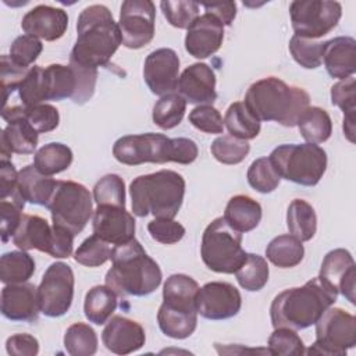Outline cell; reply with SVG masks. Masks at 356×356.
<instances>
[{
  "label": "cell",
  "mask_w": 356,
  "mask_h": 356,
  "mask_svg": "<svg viewBox=\"0 0 356 356\" xmlns=\"http://www.w3.org/2000/svg\"><path fill=\"white\" fill-rule=\"evenodd\" d=\"M76 76V92L72 97V102L76 104L86 103L95 93L96 79H97V68L82 67L74 63H70Z\"/></svg>",
  "instance_id": "obj_55"
},
{
  "label": "cell",
  "mask_w": 356,
  "mask_h": 356,
  "mask_svg": "<svg viewBox=\"0 0 356 356\" xmlns=\"http://www.w3.org/2000/svg\"><path fill=\"white\" fill-rule=\"evenodd\" d=\"M72 150L60 142H50L36 150L33 165L44 175H54L65 171L72 163Z\"/></svg>",
  "instance_id": "obj_36"
},
{
  "label": "cell",
  "mask_w": 356,
  "mask_h": 356,
  "mask_svg": "<svg viewBox=\"0 0 356 356\" xmlns=\"http://www.w3.org/2000/svg\"><path fill=\"white\" fill-rule=\"evenodd\" d=\"M102 341L107 350L115 355H128L139 350L146 342L143 327L128 317L114 316L107 321Z\"/></svg>",
  "instance_id": "obj_22"
},
{
  "label": "cell",
  "mask_w": 356,
  "mask_h": 356,
  "mask_svg": "<svg viewBox=\"0 0 356 356\" xmlns=\"http://www.w3.org/2000/svg\"><path fill=\"white\" fill-rule=\"evenodd\" d=\"M92 227L93 234L114 246L135 238V218L125 207L97 206Z\"/></svg>",
  "instance_id": "obj_17"
},
{
  "label": "cell",
  "mask_w": 356,
  "mask_h": 356,
  "mask_svg": "<svg viewBox=\"0 0 356 356\" xmlns=\"http://www.w3.org/2000/svg\"><path fill=\"white\" fill-rule=\"evenodd\" d=\"M224 40V25L214 15H199L186 31L185 50L195 58H207L220 50Z\"/></svg>",
  "instance_id": "obj_18"
},
{
  "label": "cell",
  "mask_w": 356,
  "mask_h": 356,
  "mask_svg": "<svg viewBox=\"0 0 356 356\" xmlns=\"http://www.w3.org/2000/svg\"><path fill=\"white\" fill-rule=\"evenodd\" d=\"M132 211L138 217L174 218L184 202L185 179L172 170L139 175L129 185Z\"/></svg>",
  "instance_id": "obj_5"
},
{
  "label": "cell",
  "mask_w": 356,
  "mask_h": 356,
  "mask_svg": "<svg viewBox=\"0 0 356 356\" xmlns=\"http://www.w3.org/2000/svg\"><path fill=\"white\" fill-rule=\"evenodd\" d=\"M296 127L307 143H323L332 134V121L330 114L317 106H309L299 117Z\"/></svg>",
  "instance_id": "obj_33"
},
{
  "label": "cell",
  "mask_w": 356,
  "mask_h": 356,
  "mask_svg": "<svg viewBox=\"0 0 356 356\" xmlns=\"http://www.w3.org/2000/svg\"><path fill=\"white\" fill-rule=\"evenodd\" d=\"M250 145L246 140L238 139L231 135H222L213 140L210 152L213 157L221 164L234 165L242 163L249 154Z\"/></svg>",
  "instance_id": "obj_42"
},
{
  "label": "cell",
  "mask_w": 356,
  "mask_h": 356,
  "mask_svg": "<svg viewBox=\"0 0 356 356\" xmlns=\"http://www.w3.org/2000/svg\"><path fill=\"white\" fill-rule=\"evenodd\" d=\"M222 217L241 234L249 232L254 229L261 220V206L250 196L235 195L228 200Z\"/></svg>",
  "instance_id": "obj_28"
},
{
  "label": "cell",
  "mask_w": 356,
  "mask_h": 356,
  "mask_svg": "<svg viewBox=\"0 0 356 356\" xmlns=\"http://www.w3.org/2000/svg\"><path fill=\"white\" fill-rule=\"evenodd\" d=\"M56 184V179L39 172L33 164L25 165L18 171V200L46 207Z\"/></svg>",
  "instance_id": "obj_26"
},
{
  "label": "cell",
  "mask_w": 356,
  "mask_h": 356,
  "mask_svg": "<svg viewBox=\"0 0 356 356\" xmlns=\"http://www.w3.org/2000/svg\"><path fill=\"white\" fill-rule=\"evenodd\" d=\"M323 63L332 78L353 76L356 71V40L350 36H337L327 40Z\"/></svg>",
  "instance_id": "obj_23"
},
{
  "label": "cell",
  "mask_w": 356,
  "mask_h": 356,
  "mask_svg": "<svg viewBox=\"0 0 356 356\" xmlns=\"http://www.w3.org/2000/svg\"><path fill=\"white\" fill-rule=\"evenodd\" d=\"M76 42L70 54V63L97 68L106 65L121 42L118 24L103 4L83 8L76 21Z\"/></svg>",
  "instance_id": "obj_1"
},
{
  "label": "cell",
  "mask_w": 356,
  "mask_h": 356,
  "mask_svg": "<svg viewBox=\"0 0 356 356\" xmlns=\"http://www.w3.org/2000/svg\"><path fill=\"white\" fill-rule=\"evenodd\" d=\"M44 100L72 99L76 92V76L71 65L50 64L43 68Z\"/></svg>",
  "instance_id": "obj_29"
},
{
  "label": "cell",
  "mask_w": 356,
  "mask_h": 356,
  "mask_svg": "<svg viewBox=\"0 0 356 356\" xmlns=\"http://www.w3.org/2000/svg\"><path fill=\"white\" fill-rule=\"evenodd\" d=\"M178 54L168 47L152 51L143 64V79L153 95L164 96L177 89L179 78Z\"/></svg>",
  "instance_id": "obj_15"
},
{
  "label": "cell",
  "mask_w": 356,
  "mask_h": 356,
  "mask_svg": "<svg viewBox=\"0 0 356 356\" xmlns=\"http://www.w3.org/2000/svg\"><path fill=\"white\" fill-rule=\"evenodd\" d=\"M38 132L26 120L25 115L17 117L7 122V127L0 134L1 145V159L10 160L13 153L17 154H31L38 146Z\"/></svg>",
  "instance_id": "obj_25"
},
{
  "label": "cell",
  "mask_w": 356,
  "mask_h": 356,
  "mask_svg": "<svg viewBox=\"0 0 356 356\" xmlns=\"http://www.w3.org/2000/svg\"><path fill=\"white\" fill-rule=\"evenodd\" d=\"M31 68L21 67L15 64L10 56L3 54L0 58V78H1V89H3V104L7 103L8 96L18 89L19 83L24 81Z\"/></svg>",
  "instance_id": "obj_53"
},
{
  "label": "cell",
  "mask_w": 356,
  "mask_h": 356,
  "mask_svg": "<svg viewBox=\"0 0 356 356\" xmlns=\"http://www.w3.org/2000/svg\"><path fill=\"white\" fill-rule=\"evenodd\" d=\"M224 125L231 136L242 140L254 139L261 128L260 121L248 110L243 102H235L227 108Z\"/></svg>",
  "instance_id": "obj_37"
},
{
  "label": "cell",
  "mask_w": 356,
  "mask_h": 356,
  "mask_svg": "<svg viewBox=\"0 0 356 356\" xmlns=\"http://www.w3.org/2000/svg\"><path fill=\"white\" fill-rule=\"evenodd\" d=\"M243 103L259 121L295 127L309 107L310 96L302 88L289 86L277 76H267L249 86Z\"/></svg>",
  "instance_id": "obj_4"
},
{
  "label": "cell",
  "mask_w": 356,
  "mask_h": 356,
  "mask_svg": "<svg viewBox=\"0 0 356 356\" xmlns=\"http://www.w3.org/2000/svg\"><path fill=\"white\" fill-rule=\"evenodd\" d=\"M268 352L270 355L280 356H300L305 353V345L295 330L286 327L274 328L268 338Z\"/></svg>",
  "instance_id": "obj_47"
},
{
  "label": "cell",
  "mask_w": 356,
  "mask_h": 356,
  "mask_svg": "<svg viewBox=\"0 0 356 356\" xmlns=\"http://www.w3.org/2000/svg\"><path fill=\"white\" fill-rule=\"evenodd\" d=\"M197 282L186 274H172L163 286V303L178 307L196 310L195 298L197 293Z\"/></svg>",
  "instance_id": "obj_31"
},
{
  "label": "cell",
  "mask_w": 356,
  "mask_h": 356,
  "mask_svg": "<svg viewBox=\"0 0 356 356\" xmlns=\"http://www.w3.org/2000/svg\"><path fill=\"white\" fill-rule=\"evenodd\" d=\"M204 266L220 274H234L248 253L242 249V234L234 229L224 217L214 218L204 229L200 245Z\"/></svg>",
  "instance_id": "obj_7"
},
{
  "label": "cell",
  "mask_w": 356,
  "mask_h": 356,
  "mask_svg": "<svg viewBox=\"0 0 356 356\" xmlns=\"http://www.w3.org/2000/svg\"><path fill=\"white\" fill-rule=\"evenodd\" d=\"M289 234L300 242L310 241L317 231V216L313 206L303 199H293L286 210Z\"/></svg>",
  "instance_id": "obj_32"
},
{
  "label": "cell",
  "mask_w": 356,
  "mask_h": 356,
  "mask_svg": "<svg viewBox=\"0 0 356 356\" xmlns=\"http://www.w3.org/2000/svg\"><path fill=\"white\" fill-rule=\"evenodd\" d=\"M267 259L280 268H291L300 264L305 256L302 242L291 234L278 235L266 248Z\"/></svg>",
  "instance_id": "obj_34"
},
{
  "label": "cell",
  "mask_w": 356,
  "mask_h": 356,
  "mask_svg": "<svg viewBox=\"0 0 356 356\" xmlns=\"http://www.w3.org/2000/svg\"><path fill=\"white\" fill-rule=\"evenodd\" d=\"M331 103L343 113V132L349 142L355 143V111H356V82L355 76L341 79L331 88Z\"/></svg>",
  "instance_id": "obj_35"
},
{
  "label": "cell",
  "mask_w": 356,
  "mask_h": 356,
  "mask_svg": "<svg viewBox=\"0 0 356 356\" xmlns=\"http://www.w3.org/2000/svg\"><path fill=\"white\" fill-rule=\"evenodd\" d=\"M46 207L51 214L53 225L70 231L74 236L86 227L93 214L90 192L74 181H57Z\"/></svg>",
  "instance_id": "obj_8"
},
{
  "label": "cell",
  "mask_w": 356,
  "mask_h": 356,
  "mask_svg": "<svg viewBox=\"0 0 356 356\" xmlns=\"http://www.w3.org/2000/svg\"><path fill=\"white\" fill-rule=\"evenodd\" d=\"M199 154L197 145L189 138H174L172 139V163L191 164Z\"/></svg>",
  "instance_id": "obj_59"
},
{
  "label": "cell",
  "mask_w": 356,
  "mask_h": 356,
  "mask_svg": "<svg viewBox=\"0 0 356 356\" xmlns=\"http://www.w3.org/2000/svg\"><path fill=\"white\" fill-rule=\"evenodd\" d=\"M110 260L111 267L104 281L118 296H146L161 284L163 274L159 264L135 238L113 246Z\"/></svg>",
  "instance_id": "obj_2"
},
{
  "label": "cell",
  "mask_w": 356,
  "mask_h": 356,
  "mask_svg": "<svg viewBox=\"0 0 356 356\" xmlns=\"http://www.w3.org/2000/svg\"><path fill=\"white\" fill-rule=\"evenodd\" d=\"M278 175L303 186H314L327 170V153L314 143H285L268 156Z\"/></svg>",
  "instance_id": "obj_6"
},
{
  "label": "cell",
  "mask_w": 356,
  "mask_h": 356,
  "mask_svg": "<svg viewBox=\"0 0 356 356\" xmlns=\"http://www.w3.org/2000/svg\"><path fill=\"white\" fill-rule=\"evenodd\" d=\"M289 15L296 36L316 40L338 25L342 6L327 0H295L289 4Z\"/></svg>",
  "instance_id": "obj_10"
},
{
  "label": "cell",
  "mask_w": 356,
  "mask_h": 356,
  "mask_svg": "<svg viewBox=\"0 0 356 356\" xmlns=\"http://www.w3.org/2000/svg\"><path fill=\"white\" fill-rule=\"evenodd\" d=\"M186 110V102L179 93L161 96L152 111L153 122L161 129H172L181 124Z\"/></svg>",
  "instance_id": "obj_39"
},
{
  "label": "cell",
  "mask_w": 356,
  "mask_h": 356,
  "mask_svg": "<svg viewBox=\"0 0 356 356\" xmlns=\"http://www.w3.org/2000/svg\"><path fill=\"white\" fill-rule=\"evenodd\" d=\"M177 90L186 103L213 104L217 99L213 68L204 63L191 64L179 75Z\"/></svg>",
  "instance_id": "obj_19"
},
{
  "label": "cell",
  "mask_w": 356,
  "mask_h": 356,
  "mask_svg": "<svg viewBox=\"0 0 356 356\" xmlns=\"http://www.w3.org/2000/svg\"><path fill=\"white\" fill-rule=\"evenodd\" d=\"M117 296L118 295L107 285H96L90 288L83 302L85 317L96 325L107 323L117 309Z\"/></svg>",
  "instance_id": "obj_30"
},
{
  "label": "cell",
  "mask_w": 356,
  "mask_h": 356,
  "mask_svg": "<svg viewBox=\"0 0 356 356\" xmlns=\"http://www.w3.org/2000/svg\"><path fill=\"white\" fill-rule=\"evenodd\" d=\"M24 209L21 206H18L17 203H14L13 200L7 202V200H0V216H1V241L6 243L8 242L19 222H21V218H22V211Z\"/></svg>",
  "instance_id": "obj_56"
},
{
  "label": "cell",
  "mask_w": 356,
  "mask_h": 356,
  "mask_svg": "<svg viewBox=\"0 0 356 356\" xmlns=\"http://www.w3.org/2000/svg\"><path fill=\"white\" fill-rule=\"evenodd\" d=\"M150 236L163 245L179 242L185 235V228L174 218H154L147 224Z\"/></svg>",
  "instance_id": "obj_52"
},
{
  "label": "cell",
  "mask_w": 356,
  "mask_h": 356,
  "mask_svg": "<svg viewBox=\"0 0 356 356\" xmlns=\"http://www.w3.org/2000/svg\"><path fill=\"white\" fill-rule=\"evenodd\" d=\"M18 96L21 99V104L25 108L38 106L44 103V92H43V67L33 65L29 72L24 78V81L18 86Z\"/></svg>",
  "instance_id": "obj_49"
},
{
  "label": "cell",
  "mask_w": 356,
  "mask_h": 356,
  "mask_svg": "<svg viewBox=\"0 0 356 356\" xmlns=\"http://www.w3.org/2000/svg\"><path fill=\"white\" fill-rule=\"evenodd\" d=\"M338 292L325 285L318 277L302 286L289 288L278 293L270 306L274 328L286 327L305 330L314 325L321 314L337 302Z\"/></svg>",
  "instance_id": "obj_3"
},
{
  "label": "cell",
  "mask_w": 356,
  "mask_h": 356,
  "mask_svg": "<svg viewBox=\"0 0 356 356\" xmlns=\"http://www.w3.org/2000/svg\"><path fill=\"white\" fill-rule=\"evenodd\" d=\"M35 273V260L26 250L6 252L0 257V280L3 284L26 282Z\"/></svg>",
  "instance_id": "obj_38"
},
{
  "label": "cell",
  "mask_w": 356,
  "mask_h": 356,
  "mask_svg": "<svg viewBox=\"0 0 356 356\" xmlns=\"http://www.w3.org/2000/svg\"><path fill=\"white\" fill-rule=\"evenodd\" d=\"M26 120L38 134H46L58 127V110L47 103L26 108Z\"/></svg>",
  "instance_id": "obj_54"
},
{
  "label": "cell",
  "mask_w": 356,
  "mask_h": 356,
  "mask_svg": "<svg viewBox=\"0 0 356 356\" xmlns=\"http://www.w3.org/2000/svg\"><path fill=\"white\" fill-rule=\"evenodd\" d=\"M21 28L25 35L46 42H54L65 33L68 28V15L63 8L39 4L24 15Z\"/></svg>",
  "instance_id": "obj_21"
},
{
  "label": "cell",
  "mask_w": 356,
  "mask_h": 356,
  "mask_svg": "<svg viewBox=\"0 0 356 356\" xmlns=\"http://www.w3.org/2000/svg\"><path fill=\"white\" fill-rule=\"evenodd\" d=\"M249 185L260 193H271L280 185L281 177L275 171L268 157L256 159L246 174Z\"/></svg>",
  "instance_id": "obj_46"
},
{
  "label": "cell",
  "mask_w": 356,
  "mask_h": 356,
  "mask_svg": "<svg viewBox=\"0 0 356 356\" xmlns=\"http://www.w3.org/2000/svg\"><path fill=\"white\" fill-rule=\"evenodd\" d=\"M111 243L93 234L78 246L74 253V259L85 267H99L111 259Z\"/></svg>",
  "instance_id": "obj_43"
},
{
  "label": "cell",
  "mask_w": 356,
  "mask_h": 356,
  "mask_svg": "<svg viewBox=\"0 0 356 356\" xmlns=\"http://www.w3.org/2000/svg\"><path fill=\"white\" fill-rule=\"evenodd\" d=\"M6 350L15 356H35L39 352V342L33 335L15 334L7 338Z\"/></svg>",
  "instance_id": "obj_58"
},
{
  "label": "cell",
  "mask_w": 356,
  "mask_h": 356,
  "mask_svg": "<svg viewBox=\"0 0 356 356\" xmlns=\"http://www.w3.org/2000/svg\"><path fill=\"white\" fill-rule=\"evenodd\" d=\"M235 275L238 284L243 289L249 292H257L263 289L268 281L270 270L267 260L259 254L248 253L245 261L235 271Z\"/></svg>",
  "instance_id": "obj_40"
},
{
  "label": "cell",
  "mask_w": 356,
  "mask_h": 356,
  "mask_svg": "<svg viewBox=\"0 0 356 356\" xmlns=\"http://www.w3.org/2000/svg\"><path fill=\"white\" fill-rule=\"evenodd\" d=\"M40 312L38 288L31 282L6 284L1 289V314L11 321L33 323Z\"/></svg>",
  "instance_id": "obj_20"
},
{
  "label": "cell",
  "mask_w": 356,
  "mask_h": 356,
  "mask_svg": "<svg viewBox=\"0 0 356 356\" xmlns=\"http://www.w3.org/2000/svg\"><path fill=\"white\" fill-rule=\"evenodd\" d=\"M325 42H317L293 35L289 40V51L293 60L303 68L314 70L321 65Z\"/></svg>",
  "instance_id": "obj_44"
},
{
  "label": "cell",
  "mask_w": 356,
  "mask_h": 356,
  "mask_svg": "<svg viewBox=\"0 0 356 356\" xmlns=\"http://www.w3.org/2000/svg\"><path fill=\"white\" fill-rule=\"evenodd\" d=\"M318 278L355 305L356 264L349 250L342 248L330 250L321 263Z\"/></svg>",
  "instance_id": "obj_16"
},
{
  "label": "cell",
  "mask_w": 356,
  "mask_h": 356,
  "mask_svg": "<svg viewBox=\"0 0 356 356\" xmlns=\"http://www.w3.org/2000/svg\"><path fill=\"white\" fill-rule=\"evenodd\" d=\"M18 171L10 160H0V200L11 197L17 203ZM18 204V203H17Z\"/></svg>",
  "instance_id": "obj_57"
},
{
  "label": "cell",
  "mask_w": 356,
  "mask_h": 356,
  "mask_svg": "<svg viewBox=\"0 0 356 356\" xmlns=\"http://www.w3.org/2000/svg\"><path fill=\"white\" fill-rule=\"evenodd\" d=\"M156 7L150 0H125L121 4L118 28L121 42L128 49H142L154 36Z\"/></svg>",
  "instance_id": "obj_13"
},
{
  "label": "cell",
  "mask_w": 356,
  "mask_h": 356,
  "mask_svg": "<svg viewBox=\"0 0 356 356\" xmlns=\"http://www.w3.org/2000/svg\"><path fill=\"white\" fill-rule=\"evenodd\" d=\"M160 8L170 25L178 29H188L199 17V4L196 1L163 0Z\"/></svg>",
  "instance_id": "obj_48"
},
{
  "label": "cell",
  "mask_w": 356,
  "mask_h": 356,
  "mask_svg": "<svg viewBox=\"0 0 356 356\" xmlns=\"http://www.w3.org/2000/svg\"><path fill=\"white\" fill-rule=\"evenodd\" d=\"M316 325V341L307 355L343 356L356 345V318L341 307H328Z\"/></svg>",
  "instance_id": "obj_9"
},
{
  "label": "cell",
  "mask_w": 356,
  "mask_h": 356,
  "mask_svg": "<svg viewBox=\"0 0 356 356\" xmlns=\"http://www.w3.org/2000/svg\"><path fill=\"white\" fill-rule=\"evenodd\" d=\"M206 13L214 15L221 21L222 25L229 26L236 17V3L235 1H224V3H204L203 4Z\"/></svg>",
  "instance_id": "obj_61"
},
{
  "label": "cell",
  "mask_w": 356,
  "mask_h": 356,
  "mask_svg": "<svg viewBox=\"0 0 356 356\" xmlns=\"http://www.w3.org/2000/svg\"><path fill=\"white\" fill-rule=\"evenodd\" d=\"M74 271L67 263L50 264L38 286L40 313L53 318L64 316L74 300Z\"/></svg>",
  "instance_id": "obj_12"
},
{
  "label": "cell",
  "mask_w": 356,
  "mask_h": 356,
  "mask_svg": "<svg viewBox=\"0 0 356 356\" xmlns=\"http://www.w3.org/2000/svg\"><path fill=\"white\" fill-rule=\"evenodd\" d=\"M113 156L125 165L170 163L172 157V139L154 132L125 135L114 142Z\"/></svg>",
  "instance_id": "obj_11"
},
{
  "label": "cell",
  "mask_w": 356,
  "mask_h": 356,
  "mask_svg": "<svg viewBox=\"0 0 356 356\" xmlns=\"http://www.w3.org/2000/svg\"><path fill=\"white\" fill-rule=\"evenodd\" d=\"M43 50L42 42L31 35H21L10 46V58L25 68H31Z\"/></svg>",
  "instance_id": "obj_50"
},
{
  "label": "cell",
  "mask_w": 356,
  "mask_h": 356,
  "mask_svg": "<svg viewBox=\"0 0 356 356\" xmlns=\"http://www.w3.org/2000/svg\"><path fill=\"white\" fill-rule=\"evenodd\" d=\"M53 239L54 229L44 218L32 214H24L13 236V243L21 250L36 249L49 254L53 246Z\"/></svg>",
  "instance_id": "obj_24"
},
{
  "label": "cell",
  "mask_w": 356,
  "mask_h": 356,
  "mask_svg": "<svg viewBox=\"0 0 356 356\" xmlns=\"http://www.w3.org/2000/svg\"><path fill=\"white\" fill-rule=\"evenodd\" d=\"M196 312L207 320H227L236 316L242 307L241 292L229 282L211 281L197 289Z\"/></svg>",
  "instance_id": "obj_14"
},
{
  "label": "cell",
  "mask_w": 356,
  "mask_h": 356,
  "mask_svg": "<svg viewBox=\"0 0 356 356\" xmlns=\"http://www.w3.org/2000/svg\"><path fill=\"white\" fill-rule=\"evenodd\" d=\"M93 200L97 206L125 207V184L117 174L102 177L93 186Z\"/></svg>",
  "instance_id": "obj_45"
},
{
  "label": "cell",
  "mask_w": 356,
  "mask_h": 356,
  "mask_svg": "<svg viewBox=\"0 0 356 356\" xmlns=\"http://www.w3.org/2000/svg\"><path fill=\"white\" fill-rule=\"evenodd\" d=\"M157 323L164 335L172 339H185L196 330L197 312L161 303L157 312Z\"/></svg>",
  "instance_id": "obj_27"
},
{
  "label": "cell",
  "mask_w": 356,
  "mask_h": 356,
  "mask_svg": "<svg viewBox=\"0 0 356 356\" xmlns=\"http://www.w3.org/2000/svg\"><path fill=\"white\" fill-rule=\"evenodd\" d=\"M54 229V239H53V246L50 250V256L54 259H65L70 257L72 253V246H74V235L57 225H53Z\"/></svg>",
  "instance_id": "obj_60"
},
{
  "label": "cell",
  "mask_w": 356,
  "mask_h": 356,
  "mask_svg": "<svg viewBox=\"0 0 356 356\" xmlns=\"http://www.w3.org/2000/svg\"><path fill=\"white\" fill-rule=\"evenodd\" d=\"M64 348L71 356H92L97 350V335L85 323H74L64 334Z\"/></svg>",
  "instance_id": "obj_41"
},
{
  "label": "cell",
  "mask_w": 356,
  "mask_h": 356,
  "mask_svg": "<svg viewBox=\"0 0 356 356\" xmlns=\"http://www.w3.org/2000/svg\"><path fill=\"white\" fill-rule=\"evenodd\" d=\"M189 122L206 134H222L224 120L220 111L211 104H202L189 113Z\"/></svg>",
  "instance_id": "obj_51"
}]
</instances>
